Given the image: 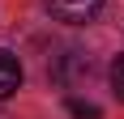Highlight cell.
Wrapping results in <instances>:
<instances>
[{
  "mask_svg": "<svg viewBox=\"0 0 124 119\" xmlns=\"http://www.w3.org/2000/svg\"><path fill=\"white\" fill-rule=\"evenodd\" d=\"M69 115L73 119H103V111L94 102H81V98H69Z\"/></svg>",
  "mask_w": 124,
  "mask_h": 119,
  "instance_id": "obj_3",
  "label": "cell"
},
{
  "mask_svg": "<svg viewBox=\"0 0 124 119\" xmlns=\"http://www.w3.org/2000/svg\"><path fill=\"white\" fill-rule=\"evenodd\" d=\"M17 89H22V64L13 51H0V102L13 98Z\"/></svg>",
  "mask_w": 124,
  "mask_h": 119,
  "instance_id": "obj_2",
  "label": "cell"
},
{
  "mask_svg": "<svg viewBox=\"0 0 124 119\" xmlns=\"http://www.w3.org/2000/svg\"><path fill=\"white\" fill-rule=\"evenodd\" d=\"M47 9L56 21H69V26H86L94 13L103 9V0H47Z\"/></svg>",
  "mask_w": 124,
  "mask_h": 119,
  "instance_id": "obj_1",
  "label": "cell"
},
{
  "mask_svg": "<svg viewBox=\"0 0 124 119\" xmlns=\"http://www.w3.org/2000/svg\"><path fill=\"white\" fill-rule=\"evenodd\" d=\"M111 94L124 102V55H116V60H111Z\"/></svg>",
  "mask_w": 124,
  "mask_h": 119,
  "instance_id": "obj_4",
  "label": "cell"
}]
</instances>
